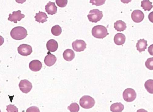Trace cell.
I'll use <instances>...</instances> for the list:
<instances>
[{
    "instance_id": "cell-28",
    "label": "cell",
    "mask_w": 153,
    "mask_h": 112,
    "mask_svg": "<svg viewBox=\"0 0 153 112\" xmlns=\"http://www.w3.org/2000/svg\"><path fill=\"white\" fill-rule=\"evenodd\" d=\"M105 0H100V1H94V0H91L90 3L92 4V5H95L97 6L103 5L105 4Z\"/></svg>"
},
{
    "instance_id": "cell-23",
    "label": "cell",
    "mask_w": 153,
    "mask_h": 112,
    "mask_svg": "<svg viewBox=\"0 0 153 112\" xmlns=\"http://www.w3.org/2000/svg\"><path fill=\"white\" fill-rule=\"evenodd\" d=\"M62 29L58 25H56L53 26L51 29V32L52 34L56 36L60 35L62 33Z\"/></svg>"
},
{
    "instance_id": "cell-13",
    "label": "cell",
    "mask_w": 153,
    "mask_h": 112,
    "mask_svg": "<svg viewBox=\"0 0 153 112\" xmlns=\"http://www.w3.org/2000/svg\"><path fill=\"white\" fill-rule=\"evenodd\" d=\"M29 67L31 70L36 72L41 70L42 67V64L39 60H34L30 62Z\"/></svg>"
},
{
    "instance_id": "cell-1",
    "label": "cell",
    "mask_w": 153,
    "mask_h": 112,
    "mask_svg": "<svg viewBox=\"0 0 153 112\" xmlns=\"http://www.w3.org/2000/svg\"><path fill=\"white\" fill-rule=\"evenodd\" d=\"M10 35L13 39L21 40L26 37L28 34L26 29L24 27L19 26L13 29L10 32Z\"/></svg>"
},
{
    "instance_id": "cell-7",
    "label": "cell",
    "mask_w": 153,
    "mask_h": 112,
    "mask_svg": "<svg viewBox=\"0 0 153 112\" xmlns=\"http://www.w3.org/2000/svg\"><path fill=\"white\" fill-rule=\"evenodd\" d=\"M20 90L23 93L27 94L32 88V83L27 80H21L19 84Z\"/></svg>"
},
{
    "instance_id": "cell-20",
    "label": "cell",
    "mask_w": 153,
    "mask_h": 112,
    "mask_svg": "<svg viewBox=\"0 0 153 112\" xmlns=\"http://www.w3.org/2000/svg\"><path fill=\"white\" fill-rule=\"evenodd\" d=\"M124 109V106L121 103H115L110 107L111 111L112 112H122Z\"/></svg>"
},
{
    "instance_id": "cell-34",
    "label": "cell",
    "mask_w": 153,
    "mask_h": 112,
    "mask_svg": "<svg viewBox=\"0 0 153 112\" xmlns=\"http://www.w3.org/2000/svg\"><path fill=\"white\" fill-rule=\"evenodd\" d=\"M0 112H1V109H0Z\"/></svg>"
},
{
    "instance_id": "cell-17",
    "label": "cell",
    "mask_w": 153,
    "mask_h": 112,
    "mask_svg": "<svg viewBox=\"0 0 153 112\" xmlns=\"http://www.w3.org/2000/svg\"><path fill=\"white\" fill-rule=\"evenodd\" d=\"M63 56L65 60L68 61H71L74 58L75 54L72 50L68 49L64 52Z\"/></svg>"
},
{
    "instance_id": "cell-5",
    "label": "cell",
    "mask_w": 153,
    "mask_h": 112,
    "mask_svg": "<svg viewBox=\"0 0 153 112\" xmlns=\"http://www.w3.org/2000/svg\"><path fill=\"white\" fill-rule=\"evenodd\" d=\"M123 97L126 101L131 102L135 100L137 97V94L134 89L127 88L123 92Z\"/></svg>"
},
{
    "instance_id": "cell-4",
    "label": "cell",
    "mask_w": 153,
    "mask_h": 112,
    "mask_svg": "<svg viewBox=\"0 0 153 112\" xmlns=\"http://www.w3.org/2000/svg\"><path fill=\"white\" fill-rule=\"evenodd\" d=\"M103 17V12L98 9L91 10L89 14L87 15V17L90 21L95 23L100 21Z\"/></svg>"
},
{
    "instance_id": "cell-30",
    "label": "cell",
    "mask_w": 153,
    "mask_h": 112,
    "mask_svg": "<svg viewBox=\"0 0 153 112\" xmlns=\"http://www.w3.org/2000/svg\"><path fill=\"white\" fill-rule=\"evenodd\" d=\"M153 44L151 45L148 47V52L150 53V55H151L152 56H153Z\"/></svg>"
},
{
    "instance_id": "cell-26",
    "label": "cell",
    "mask_w": 153,
    "mask_h": 112,
    "mask_svg": "<svg viewBox=\"0 0 153 112\" xmlns=\"http://www.w3.org/2000/svg\"><path fill=\"white\" fill-rule=\"evenodd\" d=\"M57 5L60 8H64L66 7L68 4L67 0H56Z\"/></svg>"
},
{
    "instance_id": "cell-11",
    "label": "cell",
    "mask_w": 153,
    "mask_h": 112,
    "mask_svg": "<svg viewBox=\"0 0 153 112\" xmlns=\"http://www.w3.org/2000/svg\"><path fill=\"white\" fill-rule=\"evenodd\" d=\"M48 55L45 57V64L48 67H51L55 64L57 60L56 56L51 53L49 52L47 53Z\"/></svg>"
},
{
    "instance_id": "cell-29",
    "label": "cell",
    "mask_w": 153,
    "mask_h": 112,
    "mask_svg": "<svg viewBox=\"0 0 153 112\" xmlns=\"http://www.w3.org/2000/svg\"><path fill=\"white\" fill-rule=\"evenodd\" d=\"M26 112H40L39 108L36 106H32L28 108Z\"/></svg>"
},
{
    "instance_id": "cell-25",
    "label": "cell",
    "mask_w": 153,
    "mask_h": 112,
    "mask_svg": "<svg viewBox=\"0 0 153 112\" xmlns=\"http://www.w3.org/2000/svg\"><path fill=\"white\" fill-rule=\"evenodd\" d=\"M146 68L150 70H153V58H148L145 62Z\"/></svg>"
},
{
    "instance_id": "cell-6",
    "label": "cell",
    "mask_w": 153,
    "mask_h": 112,
    "mask_svg": "<svg viewBox=\"0 0 153 112\" xmlns=\"http://www.w3.org/2000/svg\"><path fill=\"white\" fill-rule=\"evenodd\" d=\"M19 54L23 56H27L30 55L33 52L32 47L28 44H23L20 45L18 47Z\"/></svg>"
},
{
    "instance_id": "cell-18",
    "label": "cell",
    "mask_w": 153,
    "mask_h": 112,
    "mask_svg": "<svg viewBox=\"0 0 153 112\" xmlns=\"http://www.w3.org/2000/svg\"><path fill=\"white\" fill-rule=\"evenodd\" d=\"M34 18L36 19V21L39 23H43L47 21V19L48 18V17L45 12L39 11V13L36 14V16Z\"/></svg>"
},
{
    "instance_id": "cell-16",
    "label": "cell",
    "mask_w": 153,
    "mask_h": 112,
    "mask_svg": "<svg viewBox=\"0 0 153 112\" xmlns=\"http://www.w3.org/2000/svg\"><path fill=\"white\" fill-rule=\"evenodd\" d=\"M147 43V41L145 40L144 39H140L138 41L136 46L137 48V50L140 53L142 52L145 51L148 46Z\"/></svg>"
},
{
    "instance_id": "cell-33",
    "label": "cell",
    "mask_w": 153,
    "mask_h": 112,
    "mask_svg": "<svg viewBox=\"0 0 153 112\" xmlns=\"http://www.w3.org/2000/svg\"><path fill=\"white\" fill-rule=\"evenodd\" d=\"M137 112H148V111L143 109H141L137 110Z\"/></svg>"
},
{
    "instance_id": "cell-15",
    "label": "cell",
    "mask_w": 153,
    "mask_h": 112,
    "mask_svg": "<svg viewBox=\"0 0 153 112\" xmlns=\"http://www.w3.org/2000/svg\"><path fill=\"white\" fill-rule=\"evenodd\" d=\"M126 39V36L124 34L118 33L114 36V41L115 44L119 46L122 45L125 43Z\"/></svg>"
},
{
    "instance_id": "cell-27",
    "label": "cell",
    "mask_w": 153,
    "mask_h": 112,
    "mask_svg": "<svg viewBox=\"0 0 153 112\" xmlns=\"http://www.w3.org/2000/svg\"><path fill=\"white\" fill-rule=\"evenodd\" d=\"M7 112H18V109L14 105L11 104L7 106Z\"/></svg>"
},
{
    "instance_id": "cell-12",
    "label": "cell",
    "mask_w": 153,
    "mask_h": 112,
    "mask_svg": "<svg viewBox=\"0 0 153 112\" xmlns=\"http://www.w3.org/2000/svg\"><path fill=\"white\" fill-rule=\"evenodd\" d=\"M45 10L48 15H53L56 13L57 7L54 2H49L45 6Z\"/></svg>"
},
{
    "instance_id": "cell-24",
    "label": "cell",
    "mask_w": 153,
    "mask_h": 112,
    "mask_svg": "<svg viewBox=\"0 0 153 112\" xmlns=\"http://www.w3.org/2000/svg\"><path fill=\"white\" fill-rule=\"evenodd\" d=\"M68 109L71 112H78L80 109V107L78 104L74 103L71 104L68 107Z\"/></svg>"
},
{
    "instance_id": "cell-2",
    "label": "cell",
    "mask_w": 153,
    "mask_h": 112,
    "mask_svg": "<svg viewBox=\"0 0 153 112\" xmlns=\"http://www.w3.org/2000/svg\"><path fill=\"white\" fill-rule=\"evenodd\" d=\"M93 35L95 38L103 39L109 34L107 28L104 26L98 25L93 28L92 30Z\"/></svg>"
},
{
    "instance_id": "cell-21",
    "label": "cell",
    "mask_w": 153,
    "mask_h": 112,
    "mask_svg": "<svg viewBox=\"0 0 153 112\" xmlns=\"http://www.w3.org/2000/svg\"><path fill=\"white\" fill-rule=\"evenodd\" d=\"M152 3L149 1L145 0V1H143L141 2V7H143L145 11H149L153 8V6L152 5Z\"/></svg>"
},
{
    "instance_id": "cell-19",
    "label": "cell",
    "mask_w": 153,
    "mask_h": 112,
    "mask_svg": "<svg viewBox=\"0 0 153 112\" xmlns=\"http://www.w3.org/2000/svg\"><path fill=\"white\" fill-rule=\"evenodd\" d=\"M114 27L118 32H121L126 30L127 28L126 23L122 20L117 21L114 23Z\"/></svg>"
},
{
    "instance_id": "cell-31",
    "label": "cell",
    "mask_w": 153,
    "mask_h": 112,
    "mask_svg": "<svg viewBox=\"0 0 153 112\" xmlns=\"http://www.w3.org/2000/svg\"><path fill=\"white\" fill-rule=\"evenodd\" d=\"M153 12H151L148 16V18L149 20L152 23H153Z\"/></svg>"
},
{
    "instance_id": "cell-10",
    "label": "cell",
    "mask_w": 153,
    "mask_h": 112,
    "mask_svg": "<svg viewBox=\"0 0 153 112\" xmlns=\"http://www.w3.org/2000/svg\"><path fill=\"white\" fill-rule=\"evenodd\" d=\"M9 16V17L8 19V20L13 22L14 23H17V21H21L22 19L25 17V15L21 14L20 10H18L13 12L12 14H10Z\"/></svg>"
},
{
    "instance_id": "cell-9",
    "label": "cell",
    "mask_w": 153,
    "mask_h": 112,
    "mask_svg": "<svg viewBox=\"0 0 153 112\" xmlns=\"http://www.w3.org/2000/svg\"><path fill=\"white\" fill-rule=\"evenodd\" d=\"M144 17L143 12L139 10L134 11L131 14L132 20L136 23H139L142 22L144 20Z\"/></svg>"
},
{
    "instance_id": "cell-8",
    "label": "cell",
    "mask_w": 153,
    "mask_h": 112,
    "mask_svg": "<svg viewBox=\"0 0 153 112\" xmlns=\"http://www.w3.org/2000/svg\"><path fill=\"white\" fill-rule=\"evenodd\" d=\"M86 45L85 42L82 40H76L72 44L74 50L76 52L84 51L86 48Z\"/></svg>"
},
{
    "instance_id": "cell-32",
    "label": "cell",
    "mask_w": 153,
    "mask_h": 112,
    "mask_svg": "<svg viewBox=\"0 0 153 112\" xmlns=\"http://www.w3.org/2000/svg\"><path fill=\"white\" fill-rule=\"evenodd\" d=\"M4 41V40L3 37L0 35V46L3 45Z\"/></svg>"
},
{
    "instance_id": "cell-14",
    "label": "cell",
    "mask_w": 153,
    "mask_h": 112,
    "mask_svg": "<svg viewBox=\"0 0 153 112\" xmlns=\"http://www.w3.org/2000/svg\"><path fill=\"white\" fill-rule=\"evenodd\" d=\"M46 47L49 52H54L57 50L58 47V44L55 40L51 39L47 42Z\"/></svg>"
},
{
    "instance_id": "cell-22",
    "label": "cell",
    "mask_w": 153,
    "mask_h": 112,
    "mask_svg": "<svg viewBox=\"0 0 153 112\" xmlns=\"http://www.w3.org/2000/svg\"><path fill=\"white\" fill-rule=\"evenodd\" d=\"M145 86L147 91L150 94L153 93V80H149L146 82Z\"/></svg>"
},
{
    "instance_id": "cell-3",
    "label": "cell",
    "mask_w": 153,
    "mask_h": 112,
    "mask_svg": "<svg viewBox=\"0 0 153 112\" xmlns=\"http://www.w3.org/2000/svg\"><path fill=\"white\" fill-rule=\"evenodd\" d=\"M95 103L94 99L90 96L84 95L80 99L81 106L85 109H90L93 107Z\"/></svg>"
}]
</instances>
